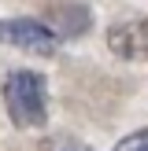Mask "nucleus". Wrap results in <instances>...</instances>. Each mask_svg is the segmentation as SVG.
<instances>
[{
  "label": "nucleus",
  "mask_w": 148,
  "mask_h": 151,
  "mask_svg": "<svg viewBox=\"0 0 148 151\" xmlns=\"http://www.w3.org/2000/svg\"><path fill=\"white\" fill-rule=\"evenodd\" d=\"M4 107L19 129H41L48 122V85L37 70H11L4 81Z\"/></svg>",
  "instance_id": "1"
},
{
  "label": "nucleus",
  "mask_w": 148,
  "mask_h": 151,
  "mask_svg": "<svg viewBox=\"0 0 148 151\" xmlns=\"http://www.w3.org/2000/svg\"><path fill=\"white\" fill-rule=\"evenodd\" d=\"M0 44H11L19 52H33V55H56L59 33L37 19H0Z\"/></svg>",
  "instance_id": "2"
},
{
  "label": "nucleus",
  "mask_w": 148,
  "mask_h": 151,
  "mask_svg": "<svg viewBox=\"0 0 148 151\" xmlns=\"http://www.w3.org/2000/svg\"><path fill=\"white\" fill-rule=\"evenodd\" d=\"M107 44L115 55L122 59H144L148 55V22H122V26H111Z\"/></svg>",
  "instance_id": "3"
},
{
  "label": "nucleus",
  "mask_w": 148,
  "mask_h": 151,
  "mask_svg": "<svg viewBox=\"0 0 148 151\" xmlns=\"http://www.w3.org/2000/svg\"><path fill=\"white\" fill-rule=\"evenodd\" d=\"M115 151H148V129H137L130 137H122L115 144Z\"/></svg>",
  "instance_id": "4"
}]
</instances>
